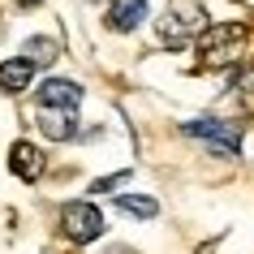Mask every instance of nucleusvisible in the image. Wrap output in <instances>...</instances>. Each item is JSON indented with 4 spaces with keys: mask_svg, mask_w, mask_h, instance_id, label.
<instances>
[{
    "mask_svg": "<svg viewBox=\"0 0 254 254\" xmlns=\"http://www.w3.org/2000/svg\"><path fill=\"white\" fill-rule=\"evenodd\" d=\"M61 233L73 246H86V241H95L104 233V215H99L95 202H69L65 211H61Z\"/></svg>",
    "mask_w": 254,
    "mask_h": 254,
    "instance_id": "obj_4",
    "label": "nucleus"
},
{
    "mask_svg": "<svg viewBox=\"0 0 254 254\" xmlns=\"http://www.w3.org/2000/svg\"><path fill=\"white\" fill-rule=\"evenodd\" d=\"M39 129L56 142H65V138H78V121L65 108H39Z\"/></svg>",
    "mask_w": 254,
    "mask_h": 254,
    "instance_id": "obj_9",
    "label": "nucleus"
},
{
    "mask_svg": "<svg viewBox=\"0 0 254 254\" xmlns=\"http://www.w3.org/2000/svg\"><path fill=\"white\" fill-rule=\"evenodd\" d=\"M207 26H211V22H207L202 0H168V9H164L160 22H155V35H160L164 48H186V43H194Z\"/></svg>",
    "mask_w": 254,
    "mask_h": 254,
    "instance_id": "obj_1",
    "label": "nucleus"
},
{
    "mask_svg": "<svg viewBox=\"0 0 254 254\" xmlns=\"http://www.w3.org/2000/svg\"><path fill=\"white\" fill-rule=\"evenodd\" d=\"M26 56L35 61V65H52L56 43H52V39H30V43H26Z\"/></svg>",
    "mask_w": 254,
    "mask_h": 254,
    "instance_id": "obj_11",
    "label": "nucleus"
},
{
    "mask_svg": "<svg viewBox=\"0 0 254 254\" xmlns=\"http://www.w3.org/2000/svg\"><path fill=\"white\" fill-rule=\"evenodd\" d=\"M9 168H13L17 181H39L43 168H48V160H43V151L35 147V142H13V151H9Z\"/></svg>",
    "mask_w": 254,
    "mask_h": 254,
    "instance_id": "obj_6",
    "label": "nucleus"
},
{
    "mask_svg": "<svg viewBox=\"0 0 254 254\" xmlns=\"http://www.w3.org/2000/svg\"><path fill=\"white\" fill-rule=\"evenodd\" d=\"M125 177H129V168H121V173H112V177H99V181H91V194H95V198H99V194H112Z\"/></svg>",
    "mask_w": 254,
    "mask_h": 254,
    "instance_id": "obj_12",
    "label": "nucleus"
},
{
    "mask_svg": "<svg viewBox=\"0 0 254 254\" xmlns=\"http://www.w3.org/2000/svg\"><path fill=\"white\" fill-rule=\"evenodd\" d=\"M30 78H35V61H30V56H13V61L0 65V91H4V95L26 91Z\"/></svg>",
    "mask_w": 254,
    "mask_h": 254,
    "instance_id": "obj_8",
    "label": "nucleus"
},
{
    "mask_svg": "<svg viewBox=\"0 0 254 254\" xmlns=\"http://www.w3.org/2000/svg\"><path fill=\"white\" fill-rule=\"evenodd\" d=\"M181 134L207 142L215 155H237V151H241V129H237V125H228V121H220V117L190 121V125H181Z\"/></svg>",
    "mask_w": 254,
    "mask_h": 254,
    "instance_id": "obj_3",
    "label": "nucleus"
},
{
    "mask_svg": "<svg viewBox=\"0 0 254 254\" xmlns=\"http://www.w3.org/2000/svg\"><path fill=\"white\" fill-rule=\"evenodd\" d=\"M35 104H39V108H65V112H78L82 86H78V82H65V78H48L39 91H35Z\"/></svg>",
    "mask_w": 254,
    "mask_h": 254,
    "instance_id": "obj_5",
    "label": "nucleus"
},
{
    "mask_svg": "<svg viewBox=\"0 0 254 254\" xmlns=\"http://www.w3.org/2000/svg\"><path fill=\"white\" fill-rule=\"evenodd\" d=\"M246 35H250V26H241V22H215V26H207L198 39H194V48H198V65L202 69H228V65H237Z\"/></svg>",
    "mask_w": 254,
    "mask_h": 254,
    "instance_id": "obj_2",
    "label": "nucleus"
},
{
    "mask_svg": "<svg viewBox=\"0 0 254 254\" xmlns=\"http://www.w3.org/2000/svg\"><path fill=\"white\" fill-rule=\"evenodd\" d=\"M108 254H138V250H129V246H112Z\"/></svg>",
    "mask_w": 254,
    "mask_h": 254,
    "instance_id": "obj_13",
    "label": "nucleus"
},
{
    "mask_svg": "<svg viewBox=\"0 0 254 254\" xmlns=\"http://www.w3.org/2000/svg\"><path fill=\"white\" fill-rule=\"evenodd\" d=\"M147 17V0H112L108 4V30H117V35H125V30H134L138 22Z\"/></svg>",
    "mask_w": 254,
    "mask_h": 254,
    "instance_id": "obj_7",
    "label": "nucleus"
},
{
    "mask_svg": "<svg viewBox=\"0 0 254 254\" xmlns=\"http://www.w3.org/2000/svg\"><path fill=\"white\" fill-rule=\"evenodd\" d=\"M117 207L125 215H138V220H155L160 215V202L151 194H117Z\"/></svg>",
    "mask_w": 254,
    "mask_h": 254,
    "instance_id": "obj_10",
    "label": "nucleus"
}]
</instances>
